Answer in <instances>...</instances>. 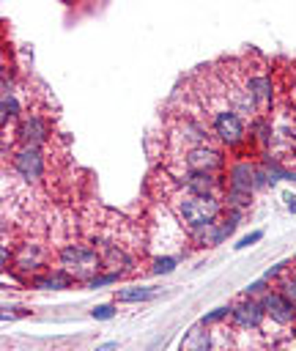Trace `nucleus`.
Returning a JSON list of instances; mask_svg holds the SVG:
<instances>
[{"label": "nucleus", "instance_id": "19", "mask_svg": "<svg viewBox=\"0 0 296 351\" xmlns=\"http://www.w3.org/2000/svg\"><path fill=\"white\" fill-rule=\"evenodd\" d=\"M266 291H271V288H269V280H263V277H260L258 282H252V285H247V288H244V293H247V296H252V299H255V296H263Z\"/></svg>", "mask_w": 296, "mask_h": 351}, {"label": "nucleus", "instance_id": "26", "mask_svg": "<svg viewBox=\"0 0 296 351\" xmlns=\"http://www.w3.org/2000/svg\"><path fill=\"white\" fill-rule=\"evenodd\" d=\"M288 208L296 214V197H291V195H288Z\"/></svg>", "mask_w": 296, "mask_h": 351}, {"label": "nucleus", "instance_id": "4", "mask_svg": "<svg viewBox=\"0 0 296 351\" xmlns=\"http://www.w3.org/2000/svg\"><path fill=\"white\" fill-rule=\"evenodd\" d=\"M266 176L260 170V165H252L249 159H236L227 167V189L230 192H241V195H255V189L266 186Z\"/></svg>", "mask_w": 296, "mask_h": 351}, {"label": "nucleus", "instance_id": "8", "mask_svg": "<svg viewBox=\"0 0 296 351\" xmlns=\"http://www.w3.org/2000/svg\"><path fill=\"white\" fill-rule=\"evenodd\" d=\"M11 165H14L16 176L25 178V181H38L44 176V154H41V148H30V145L16 148L14 156H11Z\"/></svg>", "mask_w": 296, "mask_h": 351}, {"label": "nucleus", "instance_id": "2", "mask_svg": "<svg viewBox=\"0 0 296 351\" xmlns=\"http://www.w3.org/2000/svg\"><path fill=\"white\" fill-rule=\"evenodd\" d=\"M58 269L66 271L74 282H90L93 277H99V271L104 269V261H101V252L90 244H82V241H71V244H63L58 250Z\"/></svg>", "mask_w": 296, "mask_h": 351}, {"label": "nucleus", "instance_id": "1", "mask_svg": "<svg viewBox=\"0 0 296 351\" xmlns=\"http://www.w3.org/2000/svg\"><path fill=\"white\" fill-rule=\"evenodd\" d=\"M200 96V110H203V118L214 134V140L225 148H238L247 143V123L244 118L227 104L225 93H222V82L219 77H211L206 82V93L197 90Z\"/></svg>", "mask_w": 296, "mask_h": 351}, {"label": "nucleus", "instance_id": "6", "mask_svg": "<svg viewBox=\"0 0 296 351\" xmlns=\"http://www.w3.org/2000/svg\"><path fill=\"white\" fill-rule=\"evenodd\" d=\"M47 261H49V252H47V247L41 241H22L16 247V252H14V269L22 271V274H27V277L30 274L33 277L44 274Z\"/></svg>", "mask_w": 296, "mask_h": 351}, {"label": "nucleus", "instance_id": "21", "mask_svg": "<svg viewBox=\"0 0 296 351\" xmlns=\"http://www.w3.org/2000/svg\"><path fill=\"white\" fill-rule=\"evenodd\" d=\"M118 277H121V274H115V271H110V274H99V277H93V280L88 282V288H101V285L118 282Z\"/></svg>", "mask_w": 296, "mask_h": 351}, {"label": "nucleus", "instance_id": "14", "mask_svg": "<svg viewBox=\"0 0 296 351\" xmlns=\"http://www.w3.org/2000/svg\"><path fill=\"white\" fill-rule=\"evenodd\" d=\"M101 261H104V266L112 269L115 274H123V269L132 266V258H129V255L123 252V247H118V244H107V247L101 250Z\"/></svg>", "mask_w": 296, "mask_h": 351}, {"label": "nucleus", "instance_id": "18", "mask_svg": "<svg viewBox=\"0 0 296 351\" xmlns=\"http://www.w3.org/2000/svg\"><path fill=\"white\" fill-rule=\"evenodd\" d=\"M19 115V104H16V99H14V93L8 90V88H3V123H8V121H14Z\"/></svg>", "mask_w": 296, "mask_h": 351}, {"label": "nucleus", "instance_id": "15", "mask_svg": "<svg viewBox=\"0 0 296 351\" xmlns=\"http://www.w3.org/2000/svg\"><path fill=\"white\" fill-rule=\"evenodd\" d=\"M69 282H71V277L66 274V271H44V274H38V277H33V285L36 288H41V291H63V288H69Z\"/></svg>", "mask_w": 296, "mask_h": 351}, {"label": "nucleus", "instance_id": "20", "mask_svg": "<svg viewBox=\"0 0 296 351\" xmlns=\"http://www.w3.org/2000/svg\"><path fill=\"white\" fill-rule=\"evenodd\" d=\"M173 269H175V258H156V263H153L156 274H170Z\"/></svg>", "mask_w": 296, "mask_h": 351}, {"label": "nucleus", "instance_id": "16", "mask_svg": "<svg viewBox=\"0 0 296 351\" xmlns=\"http://www.w3.org/2000/svg\"><path fill=\"white\" fill-rule=\"evenodd\" d=\"M156 291L151 285H134V288H121L115 291V302H145L151 299Z\"/></svg>", "mask_w": 296, "mask_h": 351}, {"label": "nucleus", "instance_id": "17", "mask_svg": "<svg viewBox=\"0 0 296 351\" xmlns=\"http://www.w3.org/2000/svg\"><path fill=\"white\" fill-rule=\"evenodd\" d=\"M293 307H296V271L293 269H285L280 277H277V285H274Z\"/></svg>", "mask_w": 296, "mask_h": 351}, {"label": "nucleus", "instance_id": "13", "mask_svg": "<svg viewBox=\"0 0 296 351\" xmlns=\"http://www.w3.org/2000/svg\"><path fill=\"white\" fill-rule=\"evenodd\" d=\"M181 351H211V332L206 324L192 326L184 340H181Z\"/></svg>", "mask_w": 296, "mask_h": 351}, {"label": "nucleus", "instance_id": "25", "mask_svg": "<svg viewBox=\"0 0 296 351\" xmlns=\"http://www.w3.org/2000/svg\"><path fill=\"white\" fill-rule=\"evenodd\" d=\"M112 348H118V343H115V340H112V343H101L96 351H112Z\"/></svg>", "mask_w": 296, "mask_h": 351}, {"label": "nucleus", "instance_id": "11", "mask_svg": "<svg viewBox=\"0 0 296 351\" xmlns=\"http://www.w3.org/2000/svg\"><path fill=\"white\" fill-rule=\"evenodd\" d=\"M16 134H19V143L22 145H30V148H41L49 137V123L41 118V115H25L16 126Z\"/></svg>", "mask_w": 296, "mask_h": 351}, {"label": "nucleus", "instance_id": "3", "mask_svg": "<svg viewBox=\"0 0 296 351\" xmlns=\"http://www.w3.org/2000/svg\"><path fill=\"white\" fill-rule=\"evenodd\" d=\"M170 208H173L175 219L192 233L197 228H206V225L217 222L225 206H222L219 197H206V195H189V192H184V195H178V197L170 200Z\"/></svg>", "mask_w": 296, "mask_h": 351}, {"label": "nucleus", "instance_id": "10", "mask_svg": "<svg viewBox=\"0 0 296 351\" xmlns=\"http://www.w3.org/2000/svg\"><path fill=\"white\" fill-rule=\"evenodd\" d=\"M260 304H263V310H266V318H271L274 324H280V326L296 324V307H293L277 288L266 291V293L260 296Z\"/></svg>", "mask_w": 296, "mask_h": 351}, {"label": "nucleus", "instance_id": "23", "mask_svg": "<svg viewBox=\"0 0 296 351\" xmlns=\"http://www.w3.org/2000/svg\"><path fill=\"white\" fill-rule=\"evenodd\" d=\"M260 239H263V233H260V230H252L249 236L238 239V241H236L233 247H236V250H247V247H252V244H255V241H260Z\"/></svg>", "mask_w": 296, "mask_h": 351}, {"label": "nucleus", "instance_id": "22", "mask_svg": "<svg viewBox=\"0 0 296 351\" xmlns=\"http://www.w3.org/2000/svg\"><path fill=\"white\" fill-rule=\"evenodd\" d=\"M90 315L99 318V321H107V318L115 315V307H112V304H96V307L90 310Z\"/></svg>", "mask_w": 296, "mask_h": 351}, {"label": "nucleus", "instance_id": "24", "mask_svg": "<svg viewBox=\"0 0 296 351\" xmlns=\"http://www.w3.org/2000/svg\"><path fill=\"white\" fill-rule=\"evenodd\" d=\"M227 313H230V307H217L214 313L203 315V318H200V324H206V326H208V324H217V321H219V318H225Z\"/></svg>", "mask_w": 296, "mask_h": 351}, {"label": "nucleus", "instance_id": "12", "mask_svg": "<svg viewBox=\"0 0 296 351\" xmlns=\"http://www.w3.org/2000/svg\"><path fill=\"white\" fill-rule=\"evenodd\" d=\"M178 186L189 195H206V197H217L219 192V176L217 173H184L178 178Z\"/></svg>", "mask_w": 296, "mask_h": 351}, {"label": "nucleus", "instance_id": "9", "mask_svg": "<svg viewBox=\"0 0 296 351\" xmlns=\"http://www.w3.org/2000/svg\"><path fill=\"white\" fill-rule=\"evenodd\" d=\"M263 318H266V310H263L260 299L244 296L230 307V321L236 329H258L263 324Z\"/></svg>", "mask_w": 296, "mask_h": 351}, {"label": "nucleus", "instance_id": "7", "mask_svg": "<svg viewBox=\"0 0 296 351\" xmlns=\"http://www.w3.org/2000/svg\"><path fill=\"white\" fill-rule=\"evenodd\" d=\"M247 71V90H249V96H252V101H255V110L258 112H269L271 110V104H274V85H271V77H269V71H263V69H244Z\"/></svg>", "mask_w": 296, "mask_h": 351}, {"label": "nucleus", "instance_id": "5", "mask_svg": "<svg viewBox=\"0 0 296 351\" xmlns=\"http://www.w3.org/2000/svg\"><path fill=\"white\" fill-rule=\"evenodd\" d=\"M181 165L186 173H217L225 167V156L214 145H197L181 154Z\"/></svg>", "mask_w": 296, "mask_h": 351}]
</instances>
